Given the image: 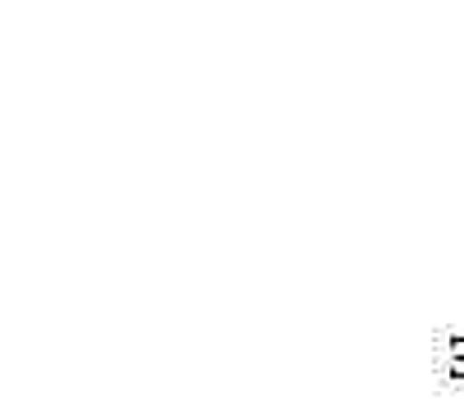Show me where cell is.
Segmentation results:
<instances>
[{"mask_svg": "<svg viewBox=\"0 0 464 405\" xmlns=\"http://www.w3.org/2000/svg\"><path fill=\"white\" fill-rule=\"evenodd\" d=\"M451 374L464 379V338H451Z\"/></svg>", "mask_w": 464, "mask_h": 405, "instance_id": "cell-1", "label": "cell"}]
</instances>
